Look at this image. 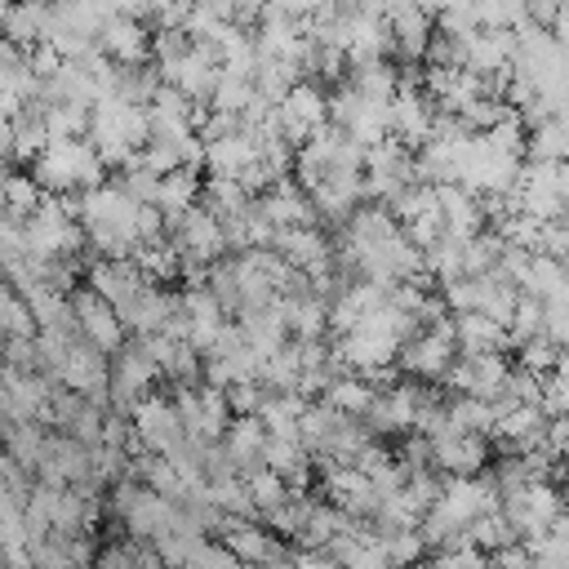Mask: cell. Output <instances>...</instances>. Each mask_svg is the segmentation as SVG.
<instances>
[{
    "mask_svg": "<svg viewBox=\"0 0 569 569\" xmlns=\"http://www.w3.org/2000/svg\"><path fill=\"white\" fill-rule=\"evenodd\" d=\"M31 178L44 196H71V191H93L102 187V160L98 151L84 142V138H71V142H49L36 164H31Z\"/></svg>",
    "mask_w": 569,
    "mask_h": 569,
    "instance_id": "6da1fadb",
    "label": "cell"
},
{
    "mask_svg": "<svg viewBox=\"0 0 569 569\" xmlns=\"http://www.w3.org/2000/svg\"><path fill=\"white\" fill-rule=\"evenodd\" d=\"M453 360H458V347H453V316L449 320H440V325H431L427 333H413L405 347H400V356H396V365L409 373V382H440L449 369H453Z\"/></svg>",
    "mask_w": 569,
    "mask_h": 569,
    "instance_id": "7a4b0ae2",
    "label": "cell"
},
{
    "mask_svg": "<svg viewBox=\"0 0 569 569\" xmlns=\"http://www.w3.org/2000/svg\"><path fill=\"white\" fill-rule=\"evenodd\" d=\"M565 498L551 480H538V485H525V489H511L498 498V511L507 516V525L516 529V538H538V533H551L556 516H560Z\"/></svg>",
    "mask_w": 569,
    "mask_h": 569,
    "instance_id": "3957f363",
    "label": "cell"
},
{
    "mask_svg": "<svg viewBox=\"0 0 569 569\" xmlns=\"http://www.w3.org/2000/svg\"><path fill=\"white\" fill-rule=\"evenodd\" d=\"M173 409H178L187 440H200V445H218L222 431L231 427V409L218 387H178Z\"/></svg>",
    "mask_w": 569,
    "mask_h": 569,
    "instance_id": "277c9868",
    "label": "cell"
},
{
    "mask_svg": "<svg viewBox=\"0 0 569 569\" xmlns=\"http://www.w3.org/2000/svg\"><path fill=\"white\" fill-rule=\"evenodd\" d=\"M365 178H360V187H365V196H373L378 204H387L391 196H400L405 187H413L418 178H413V156H409V147H400L396 138H387V142H378V147H369L365 151V169H360Z\"/></svg>",
    "mask_w": 569,
    "mask_h": 569,
    "instance_id": "5b68a950",
    "label": "cell"
},
{
    "mask_svg": "<svg viewBox=\"0 0 569 569\" xmlns=\"http://www.w3.org/2000/svg\"><path fill=\"white\" fill-rule=\"evenodd\" d=\"M320 489H325L329 507H338L351 520H373V511H378V489L351 462H320Z\"/></svg>",
    "mask_w": 569,
    "mask_h": 569,
    "instance_id": "8992f818",
    "label": "cell"
},
{
    "mask_svg": "<svg viewBox=\"0 0 569 569\" xmlns=\"http://www.w3.org/2000/svg\"><path fill=\"white\" fill-rule=\"evenodd\" d=\"M173 249H178V258L182 262H200V267H213V262H222V253H227V231H222V222L209 213V209H187L178 222H173Z\"/></svg>",
    "mask_w": 569,
    "mask_h": 569,
    "instance_id": "52a82bcc",
    "label": "cell"
},
{
    "mask_svg": "<svg viewBox=\"0 0 569 569\" xmlns=\"http://www.w3.org/2000/svg\"><path fill=\"white\" fill-rule=\"evenodd\" d=\"M431 511H440V516H445L449 525H458V529H471V520L498 511V489H493V480H485V476H453V480H445L440 502H436Z\"/></svg>",
    "mask_w": 569,
    "mask_h": 569,
    "instance_id": "ba28073f",
    "label": "cell"
},
{
    "mask_svg": "<svg viewBox=\"0 0 569 569\" xmlns=\"http://www.w3.org/2000/svg\"><path fill=\"white\" fill-rule=\"evenodd\" d=\"M129 422H133V440H138L142 453H169L173 445L187 440V431H182L178 409H173L169 396H147V400H138V409L129 413Z\"/></svg>",
    "mask_w": 569,
    "mask_h": 569,
    "instance_id": "9c48e42d",
    "label": "cell"
},
{
    "mask_svg": "<svg viewBox=\"0 0 569 569\" xmlns=\"http://www.w3.org/2000/svg\"><path fill=\"white\" fill-rule=\"evenodd\" d=\"M71 311H76L80 338H84L93 351L116 356V351L124 347V325H120V316H116L111 302H102V298L89 293V289H76V293H71Z\"/></svg>",
    "mask_w": 569,
    "mask_h": 569,
    "instance_id": "30bf717a",
    "label": "cell"
},
{
    "mask_svg": "<svg viewBox=\"0 0 569 569\" xmlns=\"http://www.w3.org/2000/svg\"><path fill=\"white\" fill-rule=\"evenodd\" d=\"M178 311V293H169V289H160V284H151V280H142L120 307H116V316H120V325L124 329H133L138 338H151V333H164V325H169V316Z\"/></svg>",
    "mask_w": 569,
    "mask_h": 569,
    "instance_id": "8fae6325",
    "label": "cell"
},
{
    "mask_svg": "<svg viewBox=\"0 0 569 569\" xmlns=\"http://www.w3.org/2000/svg\"><path fill=\"white\" fill-rule=\"evenodd\" d=\"M253 213L271 227V231H289V227H316V213H311V200L307 191L293 182V178H280L271 182L262 196H253Z\"/></svg>",
    "mask_w": 569,
    "mask_h": 569,
    "instance_id": "7c38bea8",
    "label": "cell"
},
{
    "mask_svg": "<svg viewBox=\"0 0 569 569\" xmlns=\"http://www.w3.org/2000/svg\"><path fill=\"white\" fill-rule=\"evenodd\" d=\"M427 387L422 382H396L387 391H373V405L365 409V431H409L413 418H418V405H422Z\"/></svg>",
    "mask_w": 569,
    "mask_h": 569,
    "instance_id": "4fadbf2b",
    "label": "cell"
},
{
    "mask_svg": "<svg viewBox=\"0 0 569 569\" xmlns=\"http://www.w3.org/2000/svg\"><path fill=\"white\" fill-rule=\"evenodd\" d=\"M427 458L440 467V471H449V480L453 476H480V467L489 462V445H485V436H471V431H440L436 440H427Z\"/></svg>",
    "mask_w": 569,
    "mask_h": 569,
    "instance_id": "5bb4252c",
    "label": "cell"
},
{
    "mask_svg": "<svg viewBox=\"0 0 569 569\" xmlns=\"http://www.w3.org/2000/svg\"><path fill=\"white\" fill-rule=\"evenodd\" d=\"M271 253H280L298 276H316V271L333 267V249H329V236H325L320 227H289V231H276Z\"/></svg>",
    "mask_w": 569,
    "mask_h": 569,
    "instance_id": "9a60e30c",
    "label": "cell"
},
{
    "mask_svg": "<svg viewBox=\"0 0 569 569\" xmlns=\"http://www.w3.org/2000/svg\"><path fill=\"white\" fill-rule=\"evenodd\" d=\"M387 18V36H391V49L405 58V62H418L427 53V40L436 31V13L422 9V4H391L382 9Z\"/></svg>",
    "mask_w": 569,
    "mask_h": 569,
    "instance_id": "2e32d148",
    "label": "cell"
},
{
    "mask_svg": "<svg viewBox=\"0 0 569 569\" xmlns=\"http://www.w3.org/2000/svg\"><path fill=\"white\" fill-rule=\"evenodd\" d=\"M436 209H440V227L449 240H476L485 231V200H476L462 182L436 187Z\"/></svg>",
    "mask_w": 569,
    "mask_h": 569,
    "instance_id": "e0dca14e",
    "label": "cell"
},
{
    "mask_svg": "<svg viewBox=\"0 0 569 569\" xmlns=\"http://www.w3.org/2000/svg\"><path fill=\"white\" fill-rule=\"evenodd\" d=\"M507 373H511V365L502 356H458L453 369L445 373V382L453 387V396L498 400V387H502Z\"/></svg>",
    "mask_w": 569,
    "mask_h": 569,
    "instance_id": "ac0fdd59",
    "label": "cell"
},
{
    "mask_svg": "<svg viewBox=\"0 0 569 569\" xmlns=\"http://www.w3.org/2000/svg\"><path fill=\"white\" fill-rule=\"evenodd\" d=\"M387 116H391V138H396L400 147H422V142L431 138L436 107H431V98H427L422 89H396Z\"/></svg>",
    "mask_w": 569,
    "mask_h": 569,
    "instance_id": "d6986e66",
    "label": "cell"
},
{
    "mask_svg": "<svg viewBox=\"0 0 569 569\" xmlns=\"http://www.w3.org/2000/svg\"><path fill=\"white\" fill-rule=\"evenodd\" d=\"M98 53L116 67H142L151 58V31L133 18H111L102 31H98Z\"/></svg>",
    "mask_w": 569,
    "mask_h": 569,
    "instance_id": "ffe728a7",
    "label": "cell"
},
{
    "mask_svg": "<svg viewBox=\"0 0 569 569\" xmlns=\"http://www.w3.org/2000/svg\"><path fill=\"white\" fill-rule=\"evenodd\" d=\"M360 196H365L360 173L329 169V173H325V182H320L307 200H311V213H320L325 222H342V227H347V218L360 209Z\"/></svg>",
    "mask_w": 569,
    "mask_h": 569,
    "instance_id": "44dd1931",
    "label": "cell"
},
{
    "mask_svg": "<svg viewBox=\"0 0 569 569\" xmlns=\"http://www.w3.org/2000/svg\"><path fill=\"white\" fill-rule=\"evenodd\" d=\"M222 547H227L244 569H262V565H271V560L284 551V547L276 542V533H267V529L253 525V520H227Z\"/></svg>",
    "mask_w": 569,
    "mask_h": 569,
    "instance_id": "7402d4cb",
    "label": "cell"
},
{
    "mask_svg": "<svg viewBox=\"0 0 569 569\" xmlns=\"http://www.w3.org/2000/svg\"><path fill=\"white\" fill-rule=\"evenodd\" d=\"M138 284H142V271L129 258H93L89 271H84V289L98 293L111 307H120Z\"/></svg>",
    "mask_w": 569,
    "mask_h": 569,
    "instance_id": "603a6c76",
    "label": "cell"
},
{
    "mask_svg": "<svg viewBox=\"0 0 569 569\" xmlns=\"http://www.w3.org/2000/svg\"><path fill=\"white\" fill-rule=\"evenodd\" d=\"M542 427H547V413L538 405H498V422H493V436L511 449V453H525V449H538L542 440Z\"/></svg>",
    "mask_w": 569,
    "mask_h": 569,
    "instance_id": "cb8c5ba5",
    "label": "cell"
},
{
    "mask_svg": "<svg viewBox=\"0 0 569 569\" xmlns=\"http://www.w3.org/2000/svg\"><path fill=\"white\" fill-rule=\"evenodd\" d=\"M222 453L231 458V467L240 471V476H249V471H258L262 467V449H267V427L258 422V418H231V427L222 431Z\"/></svg>",
    "mask_w": 569,
    "mask_h": 569,
    "instance_id": "d4e9b609",
    "label": "cell"
},
{
    "mask_svg": "<svg viewBox=\"0 0 569 569\" xmlns=\"http://www.w3.org/2000/svg\"><path fill=\"white\" fill-rule=\"evenodd\" d=\"M204 164L213 178H240L244 169L258 164V138L253 133H231V138H218V142H204Z\"/></svg>",
    "mask_w": 569,
    "mask_h": 569,
    "instance_id": "484cf974",
    "label": "cell"
},
{
    "mask_svg": "<svg viewBox=\"0 0 569 569\" xmlns=\"http://www.w3.org/2000/svg\"><path fill=\"white\" fill-rule=\"evenodd\" d=\"M511 342L507 325L489 320V316H453V347L462 356H502V347Z\"/></svg>",
    "mask_w": 569,
    "mask_h": 569,
    "instance_id": "4316f807",
    "label": "cell"
},
{
    "mask_svg": "<svg viewBox=\"0 0 569 569\" xmlns=\"http://www.w3.org/2000/svg\"><path fill=\"white\" fill-rule=\"evenodd\" d=\"M196 196H200V178H196V169H173V173L160 178L156 209H160V218H164V231H173V222H178L187 209H196Z\"/></svg>",
    "mask_w": 569,
    "mask_h": 569,
    "instance_id": "83f0119b",
    "label": "cell"
},
{
    "mask_svg": "<svg viewBox=\"0 0 569 569\" xmlns=\"http://www.w3.org/2000/svg\"><path fill=\"white\" fill-rule=\"evenodd\" d=\"M262 467H271L284 485H302L311 476V453L298 445V436H267Z\"/></svg>",
    "mask_w": 569,
    "mask_h": 569,
    "instance_id": "f1b7e54d",
    "label": "cell"
},
{
    "mask_svg": "<svg viewBox=\"0 0 569 569\" xmlns=\"http://www.w3.org/2000/svg\"><path fill=\"white\" fill-rule=\"evenodd\" d=\"M347 84L356 89V98H360V102L387 107V102L396 98V89H400V76H396V67L382 58V62H365V67H351V80H347Z\"/></svg>",
    "mask_w": 569,
    "mask_h": 569,
    "instance_id": "f546056e",
    "label": "cell"
},
{
    "mask_svg": "<svg viewBox=\"0 0 569 569\" xmlns=\"http://www.w3.org/2000/svg\"><path fill=\"white\" fill-rule=\"evenodd\" d=\"M311 400H302L298 391H267L262 409H258V422L267 427V436H298V422L307 413Z\"/></svg>",
    "mask_w": 569,
    "mask_h": 569,
    "instance_id": "4dcf8cb0",
    "label": "cell"
},
{
    "mask_svg": "<svg viewBox=\"0 0 569 569\" xmlns=\"http://www.w3.org/2000/svg\"><path fill=\"white\" fill-rule=\"evenodd\" d=\"M40 204H44V191L36 187L31 173H9V169H0V213H9L13 222H27Z\"/></svg>",
    "mask_w": 569,
    "mask_h": 569,
    "instance_id": "1f68e13d",
    "label": "cell"
},
{
    "mask_svg": "<svg viewBox=\"0 0 569 569\" xmlns=\"http://www.w3.org/2000/svg\"><path fill=\"white\" fill-rule=\"evenodd\" d=\"M200 191H204V209L218 218V222H236V218H244L249 209H253V196L240 187V182H231V178H209V182H200Z\"/></svg>",
    "mask_w": 569,
    "mask_h": 569,
    "instance_id": "d6a6232c",
    "label": "cell"
},
{
    "mask_svg": "<svg viewBox=\"0 0 569 569\" xmlns=\"http://www.w3.org/2000/svg\"><path fill=\"white\" fill-rule=\"evenodd\" d=\"M445 413H449V427H453V431H471V436H485V431H493V422H498V400L449 396V400H445Z\"/></svg>",
    "mask_w": 569,
    "mask_h": 569,
    "instance_id": "836d02e7",
    "label": "cell"
},
{
    "mask_svg": "<svg viewBox=\"0 0 569 569\" xmlns=\"http://www.w3.org/2000/svg\"><path fill=\"white\" fill-rule=\"evenodd\" d=\"M44 22H49V9L44 4H9V18L0 22V36L13 44V49H31V44H40V36H44Z\"/></svg>",
    "mask_w": 569,
    "mask_h": 569,
    "instance_id": "e575fe53",
    "label": "cell"
},
{
    "mask_svg": "<svg viewBox=\"0 0 569 569\" xmlns=\"http://www.w3.org/2000/svg\"><path fill=\"white\" fill-rule=\"evenodd\" d=\"M325 405L338 409L342 418H365V409L373 405V382H365L356 373H338L325 391Z\"/></svg>",
    "mask_w": 569,
    "mask_h": 569,
    "instance_id": "d590c367",
    "label": "cell"
},
{
    "mask_svg": "<svg viewBox=\"0 0 569 569\" xmlns=\"http://www.w3.org/2000/svg\"><path fill=\"white\" fill-rule=\"evenodd\" d=\"M525 151L533 160H547V164H569V124H560V120L533 124L525 138Z\"/></svg>",
    "mask_w": 569,
    "mask_h": 569,
    "instance_id": "8d00e7d4",
    "label": "cell"
},
{
    "mask_svg": "<svg viewBox=\"0 0 569 569\" xmlns=\"http://www.w3.org/2000/svg\"><path fill=\"white\" fill-rule=\"evenodd\" d=\"M44 436H49V431H44L40 422H9L0 449H4L22 471H36V458H40V449H44Z\"/></svg>",
    "mask_w": 569,
    "mask_h": 569,
    "instance_id": "74e56055",
    "label": "cell"
},
{
    "mask_svg": "<svg viewBox=\"0 0 569 569\" xmlns=\"http://www.w3.org/2000/svg\"><path fill=\"white\" fill-rule=\"evenodd\" d=\"M298 378H302V365H298V347L284 342L276 356H267L258 365V382L267 391H298Z\"/></svg>",
    "mask_w": 569,
    "mask_h": 569,
    "instance_id": "f35d334b",
    "label": "cell"
},
{
    "mask_svg": "<svg viewBox=\"0 0 569 569\" xmlns=\"http://www.w3.org/2000/svg\"><path fill=\"white\" fill-rule=\"evenodd\" d=\"M422 271H427L431 280H440V284L462 280V240L440 236L431 249H422Z\"/></svg>",
    "mask_w": 569,
    "mask_h": 569,
    "instance_id": "ab89813d",
    "label": "cell"
},
{
    "mask_svg": "<svg viewBox=\"0 0 569 569\" xmlns=\"http://www.w3.org/2000/svg\"><path fill=\"white\" fill-rule=\"evenodd\" d=\"M467 542H471L476 551L493 556V551H502V547H511V542H520V538H516V529L507 525V516H502V511H489V516L471 520V529H467Z\"/></svg>",
    "mask_w": 569,
    "mask_h": 569,
    "instance_id": "60d3db41",
    "label": "cell"
},
{
    "mask_svg": "<svg viewBox=\"0 0 569 569\" xmlns=\"http://www.w3.org/2000/svg\"><path fill=\"white\" fill-rule=\"evenodd\" d=\"M240 480H244V493H249L253 511H262V516L289 498V485H284L271 467H258V471H249V476H240Z\"/></svg>",
    "mask_w": 569,
    "mask_h": 569,
    "instance_id": "b9f144b4",
    "label": "cell"
},
{
    "mask_svg": "<svg viewBox=\"0 0 569 569\" xmlns=\"http://www.w3.org/2000/svg\"><path fill=\"white\" fill-rule=\"evenodd\" d=\"M0 333H4V338H36V333H40L36 320H31V311H27V302L9 289L4 276H0Z\"/></svg>",
    "mask_w": 569,
    "mask_h": 569,
    "instance_id": "7bdbcfd3",
    "label": "cell"
},
{
    "mask_svg": "<svg viewBox=\"0 0 569 569\" xmlns=\"http://www.w3.org/2000/svg\"><path fill=\"white\" fill-rule=\"evenodd\" d=\"M44 133L49 142H71V138H84L89 133V111L84 107H44Z\"/></svg>",
    "mask_w": 569,
    "mask_h": 569,
    "instance_id": "ee69618b",
    "label": "cell"
},
{
    "mask_svg": "<svg viewBox=\"0 0 569 569\" xmlns=\"http://www.w3.org/2000/svg\"><path fill=\"white\" fill-rule=\"evenodd\" d=\"M498 258H502V240L493 231H480L476 240L462 244V276H493Z\"/></svg>",
    "mask_w": 569,
    "mask_h": 569,
    "instance_id": "f6af8a7d",
    "label": "cell"
},
{
    "mask_svg": "<svg viewBox=\"0 0 569 569\" xmlns=\"http://www.w3.org/2000/svg\"><path fill=\"white\" fill-rule=\"evenodd\" d=\"M116 187H120V191H124L133 204H156V191H160V173H151V169H147V164L133 156V160L120 169Z\"/></svg>",
    "mask_w": 569,
    "mask_h": 569,
    "instance_id": "bcb514c9",
    "label": "cell"
},
{
    "mask_svg": "<svg viewBox=\"0 0 569 569\" xmlns=\"http://www.w3.org/2000/svg\"><path fill=\"white\" fill-rule=\"evenodd\" d=\"M422 556H427V547H422L418 529H409V533H382V560H387V569H413V565H422Z\"/></svg>",
    "mask_w": 569,
    "mask_h": 569,
    "instance_id": "7dc6e473",
    "label": "cell"
},
{
    "mask_svg": "<svg viewBox=\"0 0 569 569\" xmlns=\"http://www.w3.org/2000/svg\"><path fill=\"white\" fill-rule=\"evenodd\" d=\"M249 98H253V80H240V76H218V89H213V111H222V116H236L240 120V111L249 107Z\"/></svg>",
    "mask_w": 569,
    "mask_h": 569,
    "instance_id": "c3c4849f",
    "label": "cell"
},
{
    "mask_svg": "<svg viewBox=\"0 0 569 569\" xmlns=\"http://www.w3.org/2000/svg\"><path fill=\"white\" fill-rule=\"evenodd\" d=\"M507 333H511V342L538 338V333H542V302L529 298V293H520V298H516V311H511V320H507Z\"/></svg>",
    "mask_w": 569,
    "mask_h": 569,
    "instance_id": "681fc988",
    "label": "cell"
},
{
    "mask_svg": "<svg viewBox=\"0 0 569 569\" xmlns=\"http://www.w3.org/2000/svg\"><path fill=\"white\" fill-rule=\"evenodd\" d=\"M529 556L538 569H569V538L560 533H538V538H525Z\"/></svg>",
    "mask_w": 569,
    "mask_h": 569,
    "instance_id": "f907efd6",
    "label": "cell"
},
{
    "mask_svg": "<svg viewBox=\"0 0 569 569\" xmlns=\"http://www.w3.org/2000/svg\"><path fill=\"white\" fill-rule=\"evenodd\" d=\"M538 396H542V378H533L525 369H511L498 387V405H538Z\"/></svg>",
    "mask_w": 569,
    "mask_h": 569,
    "instance_id": "816d5d0a",
    "label": "cell"
},
{
    "mask_svg": "<svg viewBox=\"0 0 569 569\" xmlns=\"http://www.w3.org/2000/svg\"><path fill=\"white\" fill-rule=\"evenodd\" d=\"M222 396H227V409H231V418H258V409H262V400H267V387H262L258 378H249V382H236V387H227Z\"/></svg>",
    "mask_w": 569,
    "mask_h": 569,
    "instance_id": "f5cc1de1",
    "label": "cell"
},
{
    "mask_svg": "<svg viewBox=\"0 0 569 569\" xmlns=\"http://www.w3.org/2000/svg\"><path fill=\"white\" fill-rule=\"evenodd\" d=\"M556 360H560V351L538 333V338H529V342H520V369L525 373H533V378H542V373H556Z\"/></svg>",
    "mask_w": 569,
    "mask_h": 569,
    "instance_id": "db71d44e",
    "label": "cell"
},
{
    "mask_svg": "<svg viewBox=\"0 0 569 569\" xmlns=\"http://www.w3.org/2000/svg\"><path fill=\"white\" fill-rule=\"evenodd\" d=\"M0 365L13 369V373H36V369H40L36 338H4V347H0Z\"/></svg>",
    "mask_w": 569,
    "mask_h": 569,
    "instance_id": "11a10c76",
    "label": "cell"
},
{
    "mask_svg": "<svg viewBox=\"0 0 569 569\" xmlns=\"http://www.w3.org/2000/svg\"><path fill=\"white\" fill-rule=\"evenodd\" d=\"M542 338L556 351H569V302H542Z\"/></svg>",
    "mask_w": 569,
    "mask_h": 569,
    "instance_id": "9f6ffc18",
    "label": "cell"
},
{
    "mask_svg": "<svg viewBox=\"0 0 569 569\" xmlns=\"http://www.w3.org/2000/svg\"><path fill=\"white\" fill-rule=\"evenodd\" d=\"M436 27H440L445 36H471V31H480L476 4H449V9H440V13H436Z\"/></svg>",
    "mask_w": 569,
    "mask_h": 569,
    "instance_id": "6f0895ef",
    "label": "cell"
},
{
    "mask_svg": "<svg viewBox=\"0 0 569 569\" xmlns=\"http://www.w3.org/2000/svg\"><path fill=\"white\" fill-rule=\"evenodd\" d=\"M538 409H542L547 418H569V382L551 373V378L542 382V396H538Z\"/></svg>",
    "mask_w": 569,
    "mask_h": 569,
    "instance_id": "680465c9",
    "label": "cell"
},
{
    "mask_svg": "<svg viewBox=\"0 0 569 569\" xmlns=\"http://www.w3.org/2000/svg\"><path fill=\"white\" fill-rule=\"evenodd\" d=\"M538 253H547V258H556V262H569V218H560V222H547V227H542Z\"/></svg>",
    "mask_w": 569,
    "mask_h": 569,
    "instance_id": "91938a15",
    "label": "cell"
},
{
    "mask_svg": "<svg viewBox=\"0 0 569 569\" xmlns=\"http://www.w3.org/2000/svg\"><path fill=\"white\" fill-rule=\"evenodd\" d=\"M187 569H244V565H240V560H236V556H231L222 542H204Z\"/></svg>",
    "mask_w": 569,
    "mask_h": 569,
    "instance_id": "94428289",
    "label": "cell"
},
{
    "mask_svg": "<svg viewBox=\"0 0 569 569\" xmlns=\"http://www.w3.org/2000/svg\"><path fill=\"white\" fill-rule=\"evenodd\" d=\"M489 569H538V565H533V556H529L525 542H511V547H502V551L489 556Z\"/></svg>",
    "mask_w": 569,
    "mask_h": 569,
    "instance_id": "6125c7cd",
    "label": "cell"
},
{
    "mask_svg": "<svg viewBox=\"0 0 569 569\" xmlns=\"http://www.w3.org/2000/svg\"><path fill=\"white\" fill-rule=\"evenodd\" d=\"M289 560H293V569H342L329 551H302L298 547V551H289Z\"/></svg>",
    "mask_w": 569,
    "mask_h": 569,
    "instance_id": "be15d7a7",
    "label": "cell"
},
{
    "mask_svg": "<svg viewBox=\"0 0 569 569\" xmlns=\"http://www.w3.org/2000/svg\"><path fill=\"white\" fill-rule=\"evenodd\" d=\"M551 36H556V44H565V49H569V4H556V18H551Z\"/></svg>",
    "mask_w": 569,
    "mask_h": 569,
    "instance_id": "e7e4bbea",
    "label": "cell"
}]
</instances>
